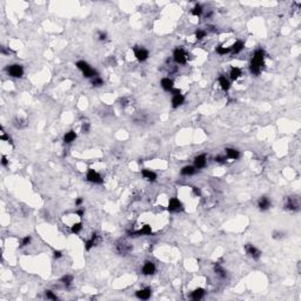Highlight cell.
Segmentation results:
<instances>
[{"label": "cell", "instance_id": "obj_34", "mask_svg": "<svg viewBox=\"0 0 301 301\" xmlns=\"http://www.w3.org/2000/svg\"><path fill=\"white\" fill-rule=\"evenodd\" d=\"M30 242H31V236L30 235L25 236L24 239L21 240V246H23V247H25V246H28V245H30Z\"/></svg>", "mask_w": 301, "mask_h": 301}, {"label": "cell", "instance_id": "obj_4", "mask_svg": "<svg viewBox=\"0 0 301 301\" xmlns=\"http://www.w3.org/2000/svg\"><path fill=\"white\" fill-rule=\"evenodd\" d=\"M86 178H87V180H88L89 183H98V185H100V183H104V179L101 178L100 174H99L97 171H94V170H92V168H89L88 171H87Z\"/></svg>", "mask_w": 301, "mask_h": 301}, {"label": "cell", "instance_id": "obj_42", "mask_svg": "<svg viewBox=\"0 0 301 301\" xmlns=\"http://www.w3.org/2000/svg\"><path fill=\"white\" fill-rule=\"evenodd\" d=\"M84 214H85L84 209H78V211H77V215H79L80 218H81V217H84Z\"/></svg>", "mask_w": 301, "mask_h": 301}, {"label": "cell", "instance_id": "obj_7", "mask_svg": "<svg viewBox=\"0 0 301 301\" xmlns=\"http://www.w3.org/2000/svg\"><path fill=\"white\" fill-rule=\"evenodd\" d=\"M245 249H246V252H247L248 255H251L254 260H259L260 259V256H261V252H260L259 249L255 247L254 245L248 243V245H246V246H245Z\"/></svg>", "mask_w": 301, "mask_h": 301}, {"label": "cell", "instance_id": "obj_16", "mask_svg": "<svg viewBox=\"0 0 301 301\" xmlns=\"http://www.w3.org/2000/svg\"><path fill=\"white\" fill-rule=\"evenodd\" d=\"M142 177L145 178L146 180H148V181H155V179H157V174L154 173V172L149 171V170H142Z\"/></svg>", "mask_w": 301, "mask_h": 301}, {"label": "cell", "instance_id": "obj_2", "mask_svg": "<svg viewBox=\"0 0 301 301\" xmlns=\"http://www.w3.org/2000/svg\"><path fill=\"white\" fill-rule=\"evenodd\" d=\"M173 59L177 64H180V65H185L187 62V59H188V55L187 53L183 51V48H175L174 52H173Z\"/></svg>", "mask_w": 301, "mask_h": 301}, {"label": "cell", "instance_id": "obj_25", "mask_svg": "<svg viewBox=\"0 0 301 301\" xmlns=\"http://www.w3.org/2000/svg\"><path fill=\"white\" fill-rule=\"evenodd\" d=\"M60 282L64 283L66 287H70L71 283L73 282V277L70 275V274H66V275H64V277L60 279Z\"/></svg>", "mask_w": 301, "mask_h": 301}, {"label": "cell", "instance_id": "obj_31", "mask_svg": "<svg viewBox=\"0 0 301 301\" xmlns=\"http://www.w3.org/2000/svg\"><path fill=\"white\" fill-rule=\"evenodd\" d=\"M92 85L95 86V87H100V86L104 85V80L99 77H95V78H93V80H92Z\"/></svg>", "mask_w": 301, "mask_h": 301}, {"label": "cell", "instance_id": "obj_19", "mask_svg": "<svg viewBox=\"0 0 301 301\" xmlns=\"http://www.w3.org/2000/svg\"><path fill=\"white\" fill-rule=\"evenodd\" d=\"M205 295V289L204 288H196L192 292V299L193 300H200Z\"/></svg>", "mask_w": 301, "mask_h": 301}, {"label": "cell", "instance_id": "obj_28", "mask_svg": "<svg viewBox=\"0 0 301 301\" xmlns=\"http://www.w3.org/2000/svg\"><path fill=\"white\" fill-rule=\"evenodd\" d=\"M81 230H83V224L81 222H77V224H74L71 227V232L73 234H78Z\"/></svg>", "mask_w": 301, "mask_h": 301}, {"label": "cell", "instance_id": "obj_33", "mask_svg": "<svg viewBox=\"0 0 301 301\" xmlns=\"http://www.w3.org/2000/svg\"><path fill=\"white\" fill-rule=\"evenodd\" d=\"M45 295H46V298L47 299H51V300H57L58 298H57V295L53 294V292L52 290H46L45 292Z\"/></svg>", "mask_w": 301, "mask_h": 301}, {"label": "cell", "instance_id": "obj_17", "mask_svg": "<svg viewBox=\"0 0 301 301\" xmlns=\"http://www.w3.org/2000/svg\"><path fill=\"white\" fill-rule=\"evenodd\" d=\"M243 47H245V44L242 41H235V44H233L230 46V52H233L234 54L240 53L242 49H243Z\"/></svg>", "mask_w": 301, "mask_h": 301}, {"label": "cell", "instance_id": "obj_43", "mask_svg": "<svg viewBox=\"0 0 301 301\" xmlns=\"http://www.w3.org/2000/svg\"><path fill=\"white\" fill-rule=\"evenodd\" d=\"M83 199H81V198H78V199H77V200H75V205H77V206H80V205H81V204H83Z\"/></svg>", "mask_w": 301, "mask_h": 301}, {"label": "cell", "instance_id": "obj_18", "mask_svg": "<svg viewBox=\"0 0 301 301\" xmlns=\"http://www.w3.org/2000/svg\"><path fill=\"white\" fill-rule=\"evenodd\" d=\"M75 139H77V133H75L74 131H70V132H67V133L65 134V136H64V142H65V144H71V142H73Z\"/></svg>", "mask_w": 301, "mask_h": 301}, {"label": "cell", "instance_id": "obj_9", "mask_svg": "<svg viewBox=\"0 0 301 301\" xmlns=\"http://www.w3.org/2000/svg\"><path fill=\"white\" fill-rule=\"evenodd\" d=\"M206 166V155L205 154H201V155H198L196 158L194 159V167L196 170H201Z\"/></svg>", "mask_w": 301, "mask_h": 301}, {"label": "cell", "instance_id": "obj_35", "mask_svg": "<svg viewBox=\"0 0 301 301\" xmlns=\"http://www.w3.org/2000/svg\"><path fill=\"white\" fill-rule=\"evenodd\" d=\"M81 131H83L84 133H88V131H89V123H85L84 121L83 123V126H81Z\"/></svg>", "mask_w": 301, "mask_h": 301}, {"label": "cell", "instance_id": "obj_13", "mask_svg": "<svg viewBox=\"0 0 301 301\" xmlns=\"http://www.w3.org/2000/svg\"><path fill=\"white\" fill-rule=\"evenodd\" d=\"M161 87L165 89V91H167V92H171L172 89L174 88V83H173V80L172 79H170V78H164V79H161Z\"/></svg>", "mask_w": 301, "mask_h": 301}, {"label": "cell", "instance_id": "obj_8", "mask_svg": "<svg viewBox=\"0 0 301 301\" xmlns=\"http://www.w3.org/2000/svg\"><path fill=\"white\" fill-rule=\"evenodd\" d=\"M155 273V265L151 261H146L142 266V274L144 275H152Z\"/></svg>", "mask_w": 301, "mask_h": 301}, {"label": "cell", "instance_id": "obj_30", "mask_svg": "<svg viewBox=\"0 0 301 301\" xmlns=\"http://www.w3.org/2000/svg\"><path fill=\"white\" fill-rule=\"evenodd\" d=\"M217 52H218L220 55H224V54L230 53V47H222V46H218V47H217Z\"/></svg>", "mask_w": 301, "mask_h": 301}, {"label": "cell", "instance_id": "obj_26", "mask_svg": "<svg viewBox=\"0 0 301 301\" xmlns=\"http://www.w3.org/2000/svg\"><path fill=\"white\" fill-rule=\"evenodd\" d=\"M298 208V204L294 201V199H292V198H288V201H287V204H286V209H289V211H294V209H296Z\"/></svg>", "mask_w": 301, "mask_h": 301}, {"label": "cell", "instance_id": "obj_24", "mask_svg": "<svg viewBox=\"0 0 301 301\" xmlns=\"http://www.w3.org/2000/svg\"><path fill=\"white\" fill-rule=\"evenodd\" d=\"M75 66H77L78 68L80 70V71H83V73L84 72H86V71H88L89 68H91V66L86 62V61H84V60H80V61H78L77 64H75Z\"/></svg>", "mask_w": 301, "mask_h": 301}, {"label": "cell", "instance_id": "obj_22", "mask_svg": "<svg viewBox=\"0 0 301 301\" xmlns=\"http://www.w3.org/2000/svg\"><path fill=\"white\" fill-rule=\"evenodd\" d=\"M136 233H138V235H149V234H152V227L149 225H145V226H142L141 230H136Z\"/></svg>", "mask_w": 301, "mask_h": 301}, {"label": "cell", "instance_id": "obj_12", "mask_svg": "<svg viewBox=\"0 0 301 301\" xmlns=\"http://www.w3.org/2000/svg\"><path fill=\"white\" fill-rule=\"evenodd\" d=\"M151 294H152V290H151V288L147 287V288L138 290L136 292V298L138 299H141V300H148L151 298Z\"/></svg>", "mask_w": 301, "mask_h": 301}, {"label": "cell", "instance_id": "obj_6", "mask_svg": "<svg viewBox=\"0 0 301 301\" xmlns=\"http://www.w3.org/2000/svg\"><path fill=\"white\" fill-rule=\"evenodd\" d=\"M168 211L170 212H180L183 211V204L177 198H171L168 201Z\"/></svg>", "mask_w": 301, "mask_h": 301}, {"label": "cell", "instance_id": "obj_40", "mask_svg": "<svg viewBox=\"0 0 301 301\" xmlns=\"http://www.w3.org/2000/svg\"><path fill=\"white\" fill-rule=\"evenodd\" d=\"M106 38H107L106 33H102V32H100V33H99V40H100V41L106 40Z\"/></svg>", "mask_w": 301, "mask_h": 301}, {"label": "cell", "instance_id": "obj_14", "mask_svg": "<svg viewBox=\"0 0 301 301\" xmlns=\"http://www.w3.org/2000/svg\"><path fill=\"white\" fill-rule=\"evenodd\" d=\"M225 151H226L227 158H230V159H232V160L239 159V157H240L239 151H236V149H234V148H226Z\"/></svg>", "mask_w": 301, "mask_h": 301}, {"label": "cell", "instance_id": "obj_39", "mask_svg": "<svg viewBox=\"0 0 301 301\" xmlns=\"http://www.w3.org/2000/svg\"><path fill=\"white\" fill-rule=\"evenodd\" d=\"M53 254H54V258H55V259H59V258L62 256V253H61L60 251H54Z\"/></svg>", "mask_w": 301, "mask_h": 301}, {"label": "cell", "instance_id": "obj_23", "mask_svg": "<svg viewBox=\"0 0 301 301\" xmlns=\"http://www.w3.org/2000/svg\"><path fill=\"white\" fill-rule=\"evenodd\" d=\"M230 79L232 80H236V79H239V78L241 77V70L239 68V67H233L232 70H230Z\"/></svg>", "mask_w": 301, "mask_h": 301}, {"label": "cell", "instance_id": "obj_1", "mask_svg": "<svg viewBox=\"0 0 301 301\" xmlns=\"http://www.w3.org/2000/svg\"><path fill=\"white\" fill-rule=\"evenodd\" d=\"M265 57L266 52L264 49H258L253 53L251 59V65H249V70L253 75H259L261 73L265 66Z\"/></svg>", "mask_w": 301, "mask_h": 301}, {"label": "cell", "instance_id": "obj_37", "mask_svg": "<svg viewBox=\"0 0 301 301\" xmlns=\"http://www.w3.org/2000/svg\"><path fill=\"white\" fill-rule=\"evenodd\" d=\"M1 165L4 166V167H6V166L8 165V160H7V158L5 157V155L1 157Z\"/></svg>", "mask_w": 301, "mask_h": 301}, {"label": "cell", "instance_id": "obj_15", "mask_svg": "<svg viewBox=\"0 0 301 301\" xmlns=\"http://www.w3.org/2000/svg\"><path fill=\"white\" fill-rule=\"evenodd\" d=\"M219 84H220L221 88L224 89V91H228V89H230V80L225 77V75H220V77H219Z\"/></svg>", "mask_w": 301, "mask_h": 301}, {"label": "cell", "instance_id": "obj_10", "mask_svg": "<svg viewBox=\"0 0 301 301\" xmlns=\"http://www.w3.org/2000/svg\"><path fill=\"white\" fill-rule=\"evenodd\" d=\"M185 101V97H183L181 93L179 94H173V98H172V107L173 108H177V107L181 106Z\"/></svg>", "mask_w": 301, "mask_h": 301}, {"label": "cell", "instance_id": "obj_11", "mask_svg": "<svg viewBox=\"0 0 301 301\" xmlns=\"http://www.w3.org/2000/svg\"><path fill=\"white\" fill-rule=\"evenodd\" d=\"M258 207H259L260 211H266L271 207V200L267 198V196H262L260 198L258 201Z\"/></svg>", "mask_w": 301, "mask_h": 301}, {"label": "cell", "instance_id": "obj_27", "mask_svg": "<svg viewBox=\"0 0 301 301\" xmlns=\"http://www.w3.org/2000/svg\"><path fill=\"white\" fill-rule=\"evenodd\" d=\"M192 14L193 15H195V17H200L201 14H202V6L201 5H195L194 7H193V10H192Z\"/></svg>", "mask_w": 301, "mask_h": 301}, {"label": "cell", "instance_id": "obj_21", "mask_svg": "<svg viewBox=\"0 0 301 301\" xmlns=\"http://www.w3.org/2000/svg\"><path fill=\"white\" fill-rule=\"evenodd\" d=\"M195 172H196V168L194 166H185L181 170V174L183 175H193V174H195Z\"/></svg>", "mask_w": 301, "mask_h": 301}, {"label": "cell", "instance_id": "obj_32", "mask_svg": "<svg viewBox=\"0 0 301 301\" xmlns=\"http://www.w3.org/2000/svg\"><path fill=\"white\" fill-rule=\"evenodd\" d=\"M205 37H206V31L198 30L196 32H195V38H196L198 40H202V39H204Z\"/></svg>", "mask_w": 301, "mask_h": 301}, {"label": "cell", "instance_id": "obj_38", "mask_svg": "<svg viewBox=\"0 0 301 301\" xmlns=\"http://www.w3.org/2000/svg\"><path fill=\"white\" fill-rule=\"evenodd\" d=\"M215 161H217V162H220V164H222V162L226 161V158H225V157H221V155H218V157L215 158Z\"/></svg>", "mask_w": 301, "mask_h": 301}, {"label": "cell", "instance_id": "obj_41", "mask_svg": "<svg viewBox=\"0 0 301 301\" xmlns=\"http://www.w3.org/2000/svg\"><path fill=\"white\" fill-rule=\"evenodd\" d=\"M193 192H194V194H195V195H198V196H200V195H201L200 189L198 188V187H193Z\"/></svg>", "mask_w": 301, "mask_h": 301}, {"label": "cell", "instance_id": "obj_36", "mask_svg": "<svg viewBox=\"0 0 301 301\" xmlns=\"http://www.w3.org/2000/svg\"><path fill=\"white\" fill-rule=\"evenodd\" d=\"M283 236V233H281V232H274L273 233V238L274 239H281Z\"/></svg>", "mask_w": 301, "mask_h": 301}, {"label": "cell", "instance_id": "obj_5", "mask_svg": "<svg viewBox=\"0 0 301 301\" xmlns=\"http://www.w3.org/2000/svg\"><path fill=\"white\" fill-rule=\"evenodd\" d=\"M133 51H134L135 58L139 60V61H145V60L148 59L149 53H148V51L146 49V48L140 47V46H135V47H133Z\"/></svg>", "mask_w": 301, "mask_h": 301}, {"label": "cell", "instance_id": "obj_29", "mask_svg": "<svg viewBox=\"0 0 301 301\" xmlns=\"http://www.w3.org/2000/svg\"><path fill=\"white\" fill-rule=\"evenodd\" d=\"M214 271H215V273H217L218 275H220L221 277H226V272H225V269L220 265H218V264L214 266Z\"/></svg>", "mask_w": 301, "mask_h": 301}, {"label": "cell", "instance_id": "obj_3", "mask_svg": "<svg viewBox=\"0 0 301 301\" xmlns=\"http://www.w3.org/2000/svg\"><path fill=\"white\" fill-rule=\"evenodd\" d=\"M8 75H11L13 78H21L24 75V68L21 65H18V64H14V65L8 66L6 68Z\"/></svg>", "mask_w": 301, "mask_h": 301}, {"label": "cell", "instance_id": "obj_20", "mask_svg": "<svg viewBox=\"0 0 301 301\" xmlns=\"http://www.w3.org/2000/svg\"><path fill=\"white\" fill-rule=\"evenodd\" d=\"M97 241H98V235H97V234H93V235H92V238L89 239L88 241H86V243H85V248H86V251H89L92 247H94L95 245H97Z\"/></svg>", "mask_w": 301, "mask_h": 301}]
</instances>
